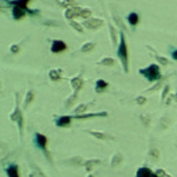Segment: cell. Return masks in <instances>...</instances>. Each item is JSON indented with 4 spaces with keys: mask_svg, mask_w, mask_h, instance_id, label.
Listing matches in <instances>:
<instances>
[{
    "mask_svg": "<svg viewBox=\"0 0 177 177\" xmlns=\"http://www.w3.org/2000/svg\"><path fill=\"white\" fill-rule=\"evenodd\" d=\"M141 73L144 74V76L146 77V79L153 81V80H157V79L159 78V67H158L157 65L152 64V65H150L149 67L141 70Z\"/></svg>",
    "mask_w": 177,
    "mask_h": 177,
    "instance_id": "1",
    "label": "cell"
},
{
    "mask_svg": "<svg viewBox=\"0 0 177 177\" xmlns=\"http://www.w3.org/2000/svg\"><path fill=\"white\" fill-rule=\"evenodd\" d=\"M118 56L122 58L124 71H128V47H126L125 39H124L123 34L121 36V44H119V47H118Z\"/></svg>",
    "mask_w": 177,
    "mask_h": 177,
    "instance_id": "2",
    "label": "cell"
},
{
    "mask_svg": "<svg viewBox=\"0 0 177 177\" xmlns=\"http://www.w3.org/2000/svg\"><path fill=\"white\" fill-rule=\"evenodd\" d=\"M102 24H103V20L97 19V18H90L84 21V26L87 27L88 30H97L102 26Z\"/></svg>",
    "mask_w": 177,
    "mask_h": 177,
    "instance_id": "3",
    "label": "cell"
},
{
    "mask_svg": "<svg viewBox=\"0 0 177 177\" xmlns=\"http://www.w3.org/2000/svg\"><path fill=\"white\" fill-rule=\"evenodd\" d=\"M80 12H81V9H79V7H69L67 10H66V12H65V17L67 18V19H70V20H72V18H74V17H79L80 16Z\"/></svg>",
    "mask_w": 177,
    "mask_h": 177,
    "instance_id": "4",
    "label": "cell"
},
{
    "mask_svg": "<svg viewBox=\"0 0 177 177\" xmlns=\"http://www.w3.org/2000/svg\"><path fill=\"white\" fill-rule=\"evenodd\" d=\"M65 49H66V45H65L64 41H61V40H54V41L52 43L51 51H52L53 53H59V52L64 51Z\"/></svg>",
    "mask_w": 177,
    "mask_h": 177,
    "instance_id": "5",
    "label": "cell"
},
{
    "mask_svg": "<svg viewBox=\"0 0 177 177\" xmlns=\"http://www.w3.org/2000/svg\"><path fill=\"white\" fill-rule=\"evenodd\" d=\"M137 177H158L156 173H152L149 169H146V168H142V169H139L138 170V172H137Z\"/></svg>",
    "mask_w": 177,
    "mask_h": 177,
    "instance_id": "6",
    "label": "cell"
},
{
    "mask_svg": "<svg viewBox=\"0 0 177 177\" xmlns=\"http://www.w3.org/2000/svg\"><path fill=\"white\" fill-rule=\"evenodd\" d=\"M25 16V10L19 7V6H14L13 9V18L14 19H21Z\"/></svg>",
    "mask_w": 177,
    "mask_h": 177,
    "instance_id": "7",
    "label": "cell"
},
{
    "mask_svg": "<svg viewBox=\"0 0 177 177\" xmlns=\"http://www.w3.org/2000/svg\"><path fill=\"white\" fill-rule=\"evenodd\" d=\"M71 85H72V87L76 90V92L79 90V88L81 87V85H83V79L80 78V77H76V78H73L72 80H71Z\"/></svg>",
    "mask_w": 177,
    "mask_h": 177,
    "instance_id": "8",
    "label": "cell"
},
{
    "mask_svg": "<svg viewBox=\"0 0 177 177\" xmlns=\"http://www.w3.org/2000/svg\"><path fill=\"white\" fill-rule=\"evenodd\" d=\"M71 122V118L67 117V116H64V117H60L58 121H57V125L58 126H67Z\"/></svg>",
    "mask_w": 177,
    "mask_h": 177,
    "instance_id": "9",
    "label": "cell"
},
{
    "mask_svg": "<svg viewBox=\"0 0 177 177\" xmlns=\"http://www.w3.org/2000/svg\"><path fill=\"white\" fill-rule=\"evenodd\" d=\"M106 87H108V83L104 81V80H102V79H99V80L97 81V84H96V91H97V92L104 91Z\"/></svg>",
    "mask_w": 177,
    "mask_h": 177,
    "instance_id": "10",
    "label": "cell"
},
{
    "mask_svg": "<svg viewBox=\"0 0 177 177\" xmlns=\"http://www.w3.org/2000/svg\"><path fill=\"white\" fill-rule=\"evenodd\" d=\"M6 172H7L9 177H19V173H18V169H17V166H14V165H12V166L7 168Z\"/></svg>",
    "mask_w": 177,
    "mask_h": 177,
    "instance_id": "11",
    "label": "cell"
},
{
    "mask_svg": "<svg viewBox=\"0 0 177 177\" xmlns=\"http://www.w3.org/2000/svg\"><path fill=\"white\" fill-rule=\"evenodd\" d=\"M37 143H38V145H39L40 148L45 149V146H46V138H45V136L38 133V135H37Z\"/></svg>",
    "mask_w": 177,
    "mask_h": 177,
    "instance_id": "12",
    "label": "cell"
},
{
    "mask_svg": "<svg viewBox=\"0 0 177 177\" xmlns=\"http://www.w3.org/2000/svg\"><path fill=\"white\" fill-rule=\"evenodd\" d=\"M93 47H95V44H93V43H86V44H84V45L81 46L80 51L84 52V53H86V52H91V51L93 50Z\"/></svg>",
    "mask_w": 177,
    "mask_h": 177,
    "instance_id": "13",
    "label": "cell"
},
{
    "mask_svg": "<svg viewBox=\"0 0 177 177\" xmlns=\"http://www.w3.org/2000/svg\"><path fill=\"white\" fill-rule=\"evenodd\" d=\"M128 20H129V23L132 26L137 25L138 24V16H137V13H130L129 17H128Z\"/></svg>",
    "mask_w": 177,
    "mask_h": 177,
    "instance_id": "14",
    "label": "cell"
},
{
    "mask_svg": "<svg viewBox=\"0 0 177 177\" xmlns=\"http://www.w3.org/2000/svg\"><path fill=\"white\" fill-rule=\"evenodd\" d=\"M12 119L13 121H17L18 123H19V125H20V129H21V125H23V119H21V115H20V111L17 109L16 110V112L12 115Z\"/></svg>",
    "mask_w": 177,
    "mask_h": 177,
    "instance_id": "15",
    "label": "cell"
},
{
    "mask_svg": "<svg viewBox=\"0 0 177 177\" xmlns=\"http://www.w3.org/2000/svg\"><path fill=\"white\" fill-rule=\"evenodd\" d=\"M50 78L52 80H59L60 79V70H52L50 72Z\"/></svg>",
    "mask_w": 177,
    "mask_h": 177,
    "instance_id": "16",
    "label": "cell"
},
{
    "mask_svg": "<svg viewBox=\"0 0 177 177\" xmlns=\"http://www.w3.org/2000/svg\"><path fill=\"white\" fill-rule=\"evenodd\" d=\"M29 1L30 0H16V1H12L16 6H19V7H21V9H26V6H27V4H29Z\"/></svg>",
    "mask_w": 177,
    "mask_h": 177,
    "instance_id": "17",
    "label": "cell"
},
{
    "mask_svg": "<svg viewBox=\"0 0 177 177\" xmlns=\"http://www.w3.org/2000/svg\"><path fill=\"white\" fill-rule=\"evenodd\" d=\"M70 26H72L77 32H79V33H83V27L77 23V21H74V20H70Z\"/></svg>",
    "mask_w": 177,
    "mask_h": 177,
    "instance_id": "18",
    "label": "cell"
},
{
    "mask_svg": "<svg viewBox=\"0 0 177 177\" xmlns=\"http://www.w3.org/2000/svg\"><path fill=\"white\" fill-rule=\"evenodd\" d=\"M113 63H115V60L112 58H104L103 60H101L99 64L105 65V66H110V65H113Z\"/></svg>",
    "mask_w": 177,
    "mask_h": 177,
    "instance_id": "19",
    "label": "cell"
},
{
    "mask_svg": "<svg viewBox=\"0 0 177 177\" xmlns=\"http://www.w3.org/2000/svg\"><path fill=\"white\" fill-rule=\"evenodd\" d=\"M90 16H91V10H88V9H84V10H81V12H80V16H79V17L87 19Z\"/></svg>",
    "mask_w": 177,
    "mask_h": 177,
    "instance_id": "20",
    "label": "cell"
},
{
    "mask_svg": "<svg viewBox=\"0 0 177 177\" xmlns=\"http://www.w3.org/2000/svg\"><path fill=\"white\" fill-rule=\"evenodd\" d=\"M77 3L74 1V0H64V1L61 3V6H67V7H73Z\"/></svg>",
    "mask_w": 177,
    "mask_h": 177,
    "instance_id": "21",
    "label": "cell"
},
{
    "mask_svg": "<svg viewBox=\"0 0 177 177\" xmlns=\"http://www.w3.org/2000/svg\"><path fill=\"white\" fill-rule=\"evenodd\" d=\"M33 97H34V95H33V92L32 91H30L29 93H27V96H26V101H25V106H27L32 101H33Z\"/></svg>",
    "mask_w": 177,
    "mask_h": 177,
    "instance_id": "22",
    "label": "cell"
},
{
    "mask_svg": "<svg viewBox=\"0 0 177 177\" xmlns=\"http://www.w3.org/2000/svg\"><path fill=\"white\" fill-rule=\"evenodd\" d=\"M110 32H111V38H112V41H113V44H116V30H115V27L112 26V25H110Z\"/></svg>",
    "mask_w": 177,
    "mask_h": 177,
    "instance_id": "23",
    "label": "cell"
},
{
    "mask_svg": "<svg viewBox=\"0 0 177 177\" xmlns=\"http://www.w3.org/2000/svg\"><path fill=\"white\" fill-rule=\"evenodd\" d=\"M99 163H101V161H98V159H96V161H91V162H87V163H86V168H87V170H88L90 168H92L93 165L99 164Z\"/></svg>",
    "mask_w": 177,
    "mask_h": 177,
    "instance_id": "24",
    "label": "cell"
},
{
    "mask_svg": "<svg viewBox=\"0 0 177 177\" xmlns=\"http://www.w3.org/2000/svg\"><path fill=\"white\" fill-rule=\"evenodd\" d=\"M156 175H157L158 177H171V176H169L165 171H163V170H161V169L156 171Z\"/></svg>",
    "mask_w": 177,
    "mask_h": 177,
    "instance_id": "25",
    "label": "cell"
},
{
    "mask_svg": "<svg viewBox=\"0 0 177 177\" xmlns=\"http://www.w3.org/2000/svg\"><path fill=\"white\" fill-rule=\"evenodd\" d=\"M91 133H92L93 136H96L97 138H108V137H106L104 133H101V132H95V131H92Z\"/></svg>",
    "mask_w": 177,
    "mask_h": 177,
    "instance_id": "26",
    "label": "cell"
},
{
    "mask_svg": "<svg viewBox=\"0 0 177 177\" xmlns=\"http://www.w3.org/2000/svg\"><path fill=\"white\" fill-rule=\"evenodd\" d=\"M19 50H20V47H19L18 45H12V46H11V52H12V53H18Z\"/></svg>",
    "mask_w": 177,
    "mask_h": 177,
    "instance_id": "27",
    "label": "cell"
},
{
    "mask_svg": "<svg viewBox=\"0 0 177 177\" xmlns=\"http://www.w3.org/2000/svg\"><path fill=\"white\" fill-rule=\"evenodd\" d=\"M156 58H157V59L159 60V63H161V64H163V65H166V64L169 63V61H168V59H166V58H164V57H156Z\"/></svg>",
    "mask_w": 177,
    "mask_h": 177,
    "instance_id": "28",
    "label": "cell"
},
{
    "mask_svg": "<svg viewBox=\"0 0 177 177\" xmlns=\"http://www.w3.org/2000/svg\"><path fill=\"white\" fill-rule=\"evenodd\" d=\"M150 156H151L153 159H157V158H158V151H157V150H151V151H150Z\"/></svg>",
    "mask_w": 177,
    "mask_h": 177,
    "instance_id": "29",
    "label": "cell"
},
{
    "mask_svg": "<svg viewBox=\"0 0 177 177\" xmlns=\"http://www.w3.org/2000/svg\"><path fill=\"white\" fill-rule=\"evenodd\" d=\"M85 110H86V105H80V106L76 110V112H77V113H79V112L81 113V112H84Z\"/></svg>",
    "mask_w": 177,
    "mask_h": 177,
    "instance_id": "30",
    "label": "cell"
},
{
    "mask_svg": "<svg viewBox=\"0 0 177 177\" xmlns=\"http://www.w3.org/2000/svg\"><path fill=\"white\" fill-rule=\"evenodd\" d=\"M115 20H116V21H117V23L119 24V26H121L122 29H124V30H125V26L123 25V23H122V20H121L119 18H117V16H115Z\"/></svg>",
    "mask_w": 177,
    "mask_h": 177,
    "instance_id": "31",
    "label": "cell"
},
{
    "mask_svg": "<svg viewBox=\"0 0 177 177\" xmlns=\"http://www.w3.org/2000/svg\"><path fill=\"white\" fill-rule=\"evenodd\" d=\"M145 101H146V99H145L144 97H138V98H137V103H138V104H144Z\"/></svg>",
    "mask_w": 177,
    "mask_h": 177,
    "instance_id": "32",
    "label": "cell"
},
{
    "mask_svg": "<svg viewBox=\"0 0 177 177\" xmlns=\"http://www.w3.org/2000/svg\"><path fill=\"white\" fill-rule=\"evenodd\" d=\"M172 57H173V58H175V59H176V60H177V50H176V51H173V52H172Z\"/></svg>",
    "mask_w": 177,
    "mask_h": 177,
    "instance_id": "33",
    "label": "cell"
},
{
    "mask_svg": "<svg viewBox=\"0 0 177 177\" xmlns=\"http://www.w3.org/2000/svg\"><path fill=\"white\" fill-rule=\"evenodd\" d=\"M173 99H175V102H177V95L175 96V98H173Z\"/></svg>",
    "mask_w": 177,
    "mask_h": 177,
    "instance_id": "34",
    "label": "cell"
},
{
    "mask_svg": "<svg viewBox=\"0 0 177 177\" xmlns=\"http://www.w3.org/2000/svg\"><path fill=\"white\" fill-rule=\"evenodd\" d=\"M90 177H92V176H90Z\"/></svg>",
    "mask_w": 177,
    "mask_h": 177,
    "instance_id": "35",
    "label": "cell"
}]
</instances>
